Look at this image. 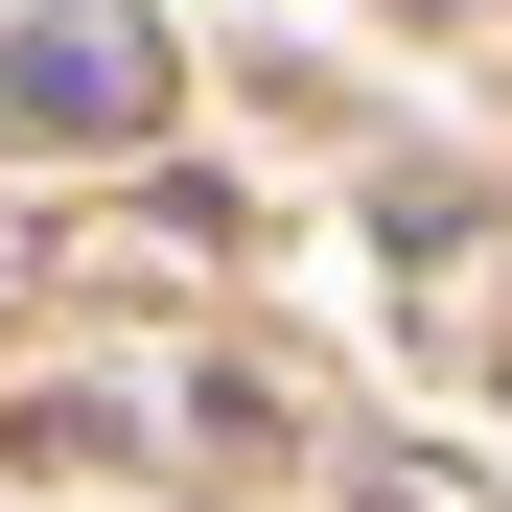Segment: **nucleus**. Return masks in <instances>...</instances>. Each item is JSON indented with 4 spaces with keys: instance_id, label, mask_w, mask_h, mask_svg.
<instances>
[{
    "instance_id": "1",
    "label": "nucleus",
    "mask_w": 512,
    "mask_h": 512,
    "mask_svg": "<svg viewBox=\"0 0 512 512\" xmlns=\"http://www.w3.org/2000/svg\"><path fill=\"white\" fill-rule=\"evenodd\" d=\"M0 117H24V140H140L163 117V47L117 24V0H47V24L0 47Z\"/></svg>"
}]
</instances>
